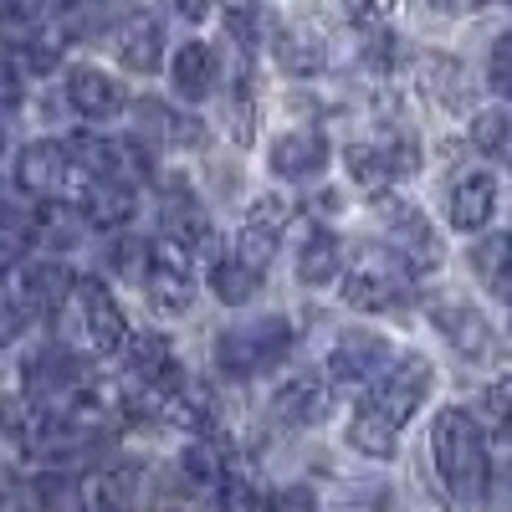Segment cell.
<instances>
[{
    "mask_svg": "<svg viewBox=\"0 0 512 512\" xmlns=\"http://www.w3.org/2000/svg\"><path fill=\"white\" fill-rule=\"evenodd\" d=\"M431 456H436V472L446 482V497L456 507H477L487 497V482H492V451H487V436L482 425L472 420V410H441L436 425H431Z\"/></svg>",
    "mask_w": 512,
    "mask_h": 512,
    "instance_id": "obj_1",
    "label": "cell"
},
{
    "mask_svg": "<svg viewBox=\"0 0 512 512\" xmlns=\"http://www.w3.org/2000/svg\"><path fill=\"white\" fill-rule=\"evenodd\" d=\"M410 267L395 246H354L349 256V272H344V303L359 313H395L410 303Z\"/></svg>",
    "mask_w": 512,
    "mask_h": 512,
    "instance_id": "obj_2",
    "label": "cell"
},
{
    "mask_svg": "<svg viewBox=\"0 0 512 512\" xmlns=\"http://www.w3.org/2000/svg\"><path fill=\"white\" fill-rule=\"evenodd\" d=\"M287 349H292L287 318H256V323L226 328V333L216 338V364H221V374H231V379H251V374L282 364Z\"/></svg>",
    "mask_w": 512,
    "mask_h": 512,
    "instance_id": "obj_3",
    "label": "cell"
},
{
    "mask_svg": "<svg viewBox=\"0 0 512 512\" xmlns=\"http://www.w3.org/2000/svg\"><path fill=\"white\" fill-rule=\"evenodd\" d=\"M374 216L390 226V246L405 256L410 272H436V267H441V256H446V251H441V236L431 231V221H425L410 200L379 195V200H374Z\"/></svg>",
    "mask_w": 512,
    "mask_h": 512,
    "instance_id": "obj_4",
    "label": "cell"
},
{
    "mask_svg": "<svg viewBox=\"0 0 512 512\" xmlns=\"http://www.w3.org/2000/svg\"><path fill=\"white\" fill-rule=\"evenodd\" d=\"M425 395H431V364H425L420 354H400V359H390V369L374 379V395L369 400L390 415L395 425H405L425 405Z\"/></svg>",
    "mask_w": 512,
    "mask_h": 512,
    "instance_id": "obj_5",
    "label": "cell"
},
{
    "mask_svg": "<svg viewBox=\"0 0 512 512\" xmlns=\"http://www.w3.org/2000/svg\"><path fill=\"white\" fill-rule=\"evenodd\" d=\"M144 292L159 313H185L190 297H195V277H190V256L180 241H159L149 256V272H144Z\"/></svg>",
    "mask_w": 512,
    "mask_h": 512,
    "instance_id": "obj_6",
    "label": "cell"
},
{
    "mask_svg": "<svg viewBox=\"0 0 512 512\" xmlns=\"http://www.w3.org/2000/svg\"><path fill=\"white\" fill-rule=\"evenodd\" d=\"M67 175H72V149L52 139H36L16 154V185L36 200H57L67 190Z\"/></svg>",
    "mask_w": 512,
    "mask_h": 512,
    "instance_id": "obj_7",
    "label": "cell"
},
{
    "mask_svg": "<svg viewBox=\"0 0 512 512\" xmlns=\"http://www.w3.org/2000/svg\"><path fill=\"white\" fill-rule=\"evenodd\" d=\"M390 344H384L379 333H364V328H354V333H344L333 344V354H328V379L333 384H364V379H379L384 369H390Z\"/></svg>",
    "mask_w": 512,
    "mask_h": 512,
    "instance_id": "obj_8",
    "label": "cell"
},
{
    "mask_svg": "<svg viewBox=\"0 0 512 512\" xmlns=\"http://www.w3.org/2000/svg\"><path fill=\"white\" fill-rule=\"evenodd\" d=\"M159 226L169 241H180L185 251L190 246H210V216H205V205L195 200V190L185 180H164L159 190Z\"/></svg>",
    "mask_w": 512,
    "mask_h": 512,
    "instance_id": "obj_9",
    "label": "cell"
},
{
    "mask_svg": "<svg viewBox=\"0 0 512 512\" xmlns=\"http://www.w3.org/2000/svg\"><path fill=\"white\" fill-rule=\"evenodd\" d=\"M287 221H292V205H287L282 195L256 200L251 216H246V226H241V236H236V256H246L251 267H267L272 251H277V236L287 231Z\"/></svg>",
    "mask_w": 512,
    "mask_h": 512,
    "instance_id": "obj_10",
    "label": "cell"
},
{
    "mask_svg": "<svg viewBox=\"0 0 512 512\" xmlns=\"http://www.w3.org/2000/svg\"><path fill=\"white\" fill-rule=\"evenodd\" d=\"M67 103L82 118L108 123V118H118L128 108V93H123V82H113L103 67H72L67 72Z\"/></svg>",
    "mask_w": 512,
    "mask_h": 512,
    "instance_id": "obj_11",
    "label": "cell"
},
{
    "mask_svg": "<svg viewBox=\"0 0 512 512\" xmlns=\"http://www.w3.org/2000/svg\"><path fill=\"white\" fill-rule=\"evenodd\" d=\"M492 210H497V180L487 175V169H466L446 195V221L472 236L492 221Z\"/></svg>",
    "mask_w": 512,
    "mask_h": 512,
    "instance_id": "obj_12",
    "label": "cell"
},
{
    "mask_svg": "<svg viewBox=\"0 0 512 512\" xmlns=\"http://www.w3.org/2000/svg\"><path fill=\"white\" fill-rule=\"evenodd\" d=\"M328 410H333V390L323 374H297L272 395V415L287 425H318L328 420Z\"/></svg>",
    "mask_w": 512,
    "mask_h": 512,
    "instance_id": "obj_13",
    "label": "cell"
},
{
    "mask_svg": "<svg viewBox=\"0 0 512 512\" xmlns=\"http://www.w3.org/2000/svg\"><path fill=\"white\" fill-rule=\"evenodd\" d=\"M77 308H82V323H88V344H93L98 354H118L123 338H128V328H123L118 303L103 292V282H77Z\"/></svg>",
    "mask_w": 512,
    "mask_h": 512,
    "instance_id": "obj_14",
    "label": "cell"
},
{
    "mask_svg": "<svg viewBox=\"0 0 512 512\" xmlns=\"http://www.w3.org/2000/svg\"><path fill=\"white\" fill-rule=\"evenodd\" d=\"M72 272L62 262H36V267H21L16 272V303L26 313H57L72 292Z\"/></svg>",
    "mask_w": 512,
    "mask_h": 512,
    "instance_id": "obj_15",
    "label": "cell"
},
{
    "mask_svg": "<svg viewBox=\"0 0 512 512\" xmlns=\"http://www.w3.org/2000/svg\"><path fill=\"white\" fill-rule=\"evenodd\" d=\"M431 318H436V328L446 333V344L456 354H466V359H487L492 354V328H487V318L472 303H436Z\"/></svg>",
    "mask_w": 512,
    "mask_h": 512,
    "instance_id": "obj_16",
    "label": "cell"
},
{
    "mask_svg": "<svg viewBox=\"0 0 512 512\" xmlns=\"http://www.w3.org/2000/svg\"><path fill=\"white\" fill-rule=\"evenodd\" d=\"M323 164H328V139L318 128H292L272 144V169L282 180H313L323 175Z\"/></svg>",
    "mask_w": 512,
    "mask_h": 512,
    "instance_id": "obj_17",
    "label": "cell"
},
{
    "mask_svg": "<svg viewBox=\"0 0 512 512\" xmlns=\"http://www.w3.org/2000/svg\"><path fill=\"white\" fill-rule=\"evenodd\" d=\"M113 52H118V62L128 67V72H154L159 67V57H164V31H159V21L154 16H128L123 26H118V36H113Z\"/></svg>",
    "mask_w": 512,
    "mask_h": 512,
    "instance_id": "obj_18",
    "label": "cell"
},
{
    "mask_svg": "<svg viewBox=\"0 0 512 512\" xmlns=\"http://www.w3.org/2000/svg\"><path fill=\"white\" fill-rule=\"evenodd\" d=\"M128 374H134V384H159V390L169 395L180 384L175 374V349H169L164 333H139L134 344H128Z\"/></svg>",
    "mask_w": 512,
    "mask_h": 512,
    "instance_id": "obj_19",
    "label": "cell"
},
{
    "mask_svg": "<svg viewBox=\"0 0 512 512\" xmlns=\"http://www.w3.org/2000/svg\"><path fill=\"white\" fill-rule=\"evenodd\" d=\"M134 113H139V134H144V139H154V144H169V149H195V144L205 139V128H200L195 118H185V113H175V108H164L159 98H144Z\"/></svg>",
    "mask_w": 512,
    "mask_h": 512,
    "instance_id": "obj_20",
    "label": "cell"
},
{
    "mask_svg": "<svg viewBox=\"0 0 512 512\" xmlns=\"http://www.w3.org/2000/svg\"><path fill=\"white\" fill-rule=\"evenodd\" d=\"M395 441H400V425L384 415L374 400H364V405L354 410V420H349V446L364 451L369 461H390V456H395Z\"/></svg>",
    "mask_w": 512,
    "mask_h": 512,
    "instance_id": "obj_21",
    "label": "cell"
},
{
    "mask_svg": "<svg viewBox=\"0 0 512 512\" xmlns=\"http://www.w3.org/2000/svg\"><path fill=\"white\" fill-rule=\"evenodd\" d=\"M77 210L88 216V226H123L134 221V190H128L123 180H88V190H82Z\"/></svg>",
    "mask_w": 512,
    "mask_h": 512,
    "instance_id": "obj_22",
    "label": "cell"
},
{
    "mask_svg": "<svg viewBox=\"0 0 512 512\" xmlns=\"http://www.w3.org/2000/svg\"><path fill=\"white\" fill-rule=\"evenodd\" d=\"M472 272L482 277V287L502 303H512V231H497V236H482L472 246Z\"/></svg>",
    "mask_w": 512,
    "mask_h": 512,
    "instance_id": "obj_23",
    "label": "cell"
},
{
    "mask_svg": "<svg viewBox=\"0 0 512 512\" xmlns=\"http://www.w3.org/2000/svg\"><path fill=\"white\" fill-rule=\"evenodd\" d=\"M338 272H344V246H338L333 231H308L303 251H297V277H303L308 287H328L338 282Z\"/></svg>",
    "mask_w": 512,
    "mask_h": 512,
    "instance_id": "obj_24",
    "label": "cell"
},
{
    "mask_svg": "<svg viewBox=\"0 0 512 512\" xmlns=\"http://www.w3.org/2000/svg\"><path fill=\"white\" fill-rule=\"evenodd\" d=\"M210 88H216V52L205 41H185L175 52V93L200 103V98H210Z\"/></svg>",
    "mask_w": 512,
    "mask_h": 512,
    "instance_id": "obj_25",
    "label": "cell"
},
{
    "mask_svg": "<svg viewBox=\"0 0 512 512\" xmlns=\"http://www.w3.org/2000/svg\"><path fill=\"white\" fill-rule=\"evenodd\" d=\"M88 512H139V472L134 466H108L88 487Z\"/></svg>",
    "mask_w": 512,
    "mask_h": 512,
    "instance_id": "obj_26",
    "label": "cell"
},
{
    "mask_svg": "<svg viewBox=\"0 0 512 512\" xmlns=\"http://www.w3.org/2000/svg\"><path fill=\"white\" fill-rule=\"evenodd\" d=\"M256 287H262V267H251L246 256H226V262L210 267V292L221 297L226 308H241L256 297Z\"/></svg>",
    "mask_w": 512,
    "mask_h": 512,
    "instance_id": "obj_27",
    "label": "cell"
},
{
    "mask_svg": "<svg viewBox=\"0 0 512 512\" xmlns=\"http://www.w3.org/2000/svg\"><path fill=\"white\" fill-rule=\"evenodd\" d=\"M164 405L175 410V420L190 425V431H216V395H210V384H200V379H180L175 390L164 395Z\"/></svg>",
    "mask_w": 512,
    "mask_h": 512,
    "instance_id": "obj_28",
    "label": "cell"
},
{
    "mask_svg": "<svg viewBox=\"0 0 512 512\" xmlns=\"http://www.w3.org/2000/svg\"><path fill=\"white\" fill-rule=\"evenodd\" d=\"M41 226L26 216L21 205H0V272H11L26 262V251L36 246Z\"/></svg>",
    "mask_w": 512,
    "mask_h": 512,
    "instance_id": "obj_29",
    "label": "cell"
},
{
    "mask_svg": "<svg viewBox=\"0 0 512 512\" xmlns=\"http://www.w3.org/2000/svg\"><path fill=\"white\" fill-rule=\"evenodd\" d=\"M272 52H277V62H282L292 77H308V72L323 67V47H318L313 36L292 31V26H277V31H272Z\"/></svg>",
    "mask_w": 512,
    "mask_h": 512,
    "instance_id": "obj_30",
    "label": "cell"
},
{
    "mask_svg": "<svg viewBox=\"0 0 512 512\" xmlns=\"http://www.w3.org/2000/svg\"><path fill=\"white\" fill-rule=\"evenodd\" d=\"M221 21H226L231 41H241L246 52H256V47L267 41V31H272L267 11L256 6V0H226V6H221Z\"/></svg>",
    "mask_w": 512,
    "mask_h": 512,
    "instance_id": "obj_31",
    "label": "cell"
},
{
    "mask_svg": "<svg viewBox=\"0 0 512 512\" xmlns=\"http://www.w3.org/2000/svg\"><path fill=\"white\" fill-rule=\"evenodd\" d=\"M349 175L359 180V185H369V190H379L384 180H395L400 169H395V159H390V144H349Z\"/></svg>",
    "mask_w": 512,
    "mask_h": 512,
    "instance_id": "obj_32",
    "label": "cell"
},
{
    "mask_svg": "<svg viewBox=\"0 0 512 512\" xmlns=\"http://www.w3.org/2000/svg\"><path fill=\"white\" fill-rule=\"evenodd\" d=\"M180 472L195 492H221L226 487V451H210V446H190L180 456Z\"/></svg>",
    "mask_w": 512,
    "mask_h": 512,
    "instance_id": "obj_33",
    "label": "cell"
},
{
    "mask_svg": "<svg viewBox=\"0 0 512 512\" xmlns=\"http://www.w3.org/2000/svg\"><path fill=\"white\" fill-rule=\"evenodd\" d=\"M420 77H425V93H436L446 108H466V93L456 88V82H461V67H456V62L431 57V62L420 67Z\"/></svg>",
    "mask_w": 512,
    "mask_h": 512,
    "instance_id": "obj_34",
    "label": "cell"
},
{
    "mask_svg": "<svg viewBox=\"0 0 512 512\" xmlns=\"http://www.w3.org/2000/svg\"><path fill=\"white\" fill-rule=\"evenodd\" d=\"M472 144H477L482 154H507V144H512V118H507L502 108L477 113V118H472Z\"/></svg>",
    "mask_w": 512,
    "mask_h": 512,
    "instance_id": "obj_35",
    "label": "cell"
},
{
    "mask_svg": "<svg viewBox=\"0 0 512 512\" xmlns=\"http://www.w3.org/2000/svg\"><path fill=\"white\" fill-rule=\"evenodd\" d=\"M0 41H6V52L36 47V41H41L36 11H31V6H6V16H0Z\"/></svg>",
    "mask_w": 512,
    "mask_h": 512,
    "instance_id": "obj_36",
    "label": "cell"
},
{
    "mask_svg": "<svg viewBox=\"0 0 512 512\" xmlns=\"http://www.w3.org/2000/svg\"><path fill=\"white\" fill-rule=\"evenodd\" d=\"M149 256H154V246H149V241H134V236H123V241H113L108 262H113V272H118V277H128V282H139V287H144Z\"/></svg>",
    "mask_w": 512,
    "mask_h": 512,
    "instance_id": "obj_37",
    "label": "cell"
},
{
    "mask_svg": "<svg viewBox=\"0 0 512 512\" xmlns=\"http://www.w3.org/2000/svg\"><path fill=\"white\" fill-rule=\"evenodd\" d=\"M487 82H492V93L512 98V31H502L492 41V57H487Z\"/></svg>",
    "mask_w": 512,
    "mask_h": 512,
    "instance_id": "obj_38",
    "label": "cell"
},
{
    "mask_svg": "<svg viewBox=\"0 0 512 512\" xmlns=\"http://www.w3.org/2000/svg\"><path fill=\"white\" fill-rule=\"evenodd\" d=\"M482 410L492 425H502V431H512V374L492 379L487 390H482Z\"/></svg>",
    "mask_w": 512,
    "mask_h": 512,
    "instance_id": "obj_39",
    "label": "cell"
},
{
    "mask_svg": "<svg viewBox=\"0 0 512 512\" xmlns=\"http://www.w3.org/2000/svg\"><path fill=\"white\" fill-rule=\"evenodd\" d=\"M82 221H88L82 210H77V216H67V210H62V216H57V210H47V216H41L36 226H41V236H47L57 251H67V246H77V231H82Z\"/></svg>",
    "mask_w": 512,
    "mask_h": 512,
    "instance_id": "obj_40",
    "label": "cell"
},
{
    "mask_svg": "<svg viewBox=\"0 0 512 512\" xmlns=\"http://www.w3.org/2000/svg\"><path fill=\"white\" fill-rule=\"evenodd\" d=\"M344 16H349L364 36H379V31H384V16H390V6H384V0H344Z\"/></svg>",
    "mask_w": 512,
    "mask_h": 512,
    "instance_id": "obj_41",
    "label": "cell"
},
{
    "mask_svg": "<svg viewBox=\"0 0 512 512\" xmlns=\"http://www.w3.org/2000/svg\"><path fill=\"white\" fill-rule=\"evenodd\" d=\"M36 492H41V507H52V512H72L77 497H72V482L47 472V477H36Z\"/></svg>",
    "mask_w": 512,
    "mask_h": 512,
    "instance_id": "obj_42",
    "label": "cell"
},
{
    "mask_svg": "<svg viewBox=\"0 0 512 512\" xmlns=\"http://www.w3.org/2000/svg\"><path fill=\"white\" fill-rule=\"evenodd\" d=\"M267 512H318V497L308 487H282L267 497Z\"/></svg>",
    "mask_w": 512,
    "mask_h": 512,
    "instance_id": "obj_43",
    "label": "cell"
},
{
    "mask_svg": "<svg viewBox=\"0 0 512 512\" xmlns=\"http://www.w3.org/2000/svg\"><path fill=\"white\" fill-rule=\"evenodd\" d=\"M16 98H21V77L6 57H0V108H16Z\"/></svg>",
    "mask_w": 512,
    "mask_h": 512,
    "instance_id": "obj_44",
    "label": "cell"
},
{
    "mask_svg": "<svg viewBox=\"0 0 512 512\" xmlns=\"http://www.w3.org/2000/svg\"><path fill=\"white\" fill-rule=\"evenodd\" d=\"M21 431V405L11 395H0V436H16Z\"/></svg>",
    "mask_w": 512,
    "mask_h": 512,
    "instance_id": "obj_45",
    "label": "cell"
},
{
    "mask_svg": "<svg viewBox=\"0 0 512 512\" xmlns=\"http://www.w3.org/2000/svg\"><path fill=\"white\" fill-rule=\"evenodd\" d=\"M16 333H21V313L0 303V349H6V344H16Z\"/></svg>",
    "mask_w": 512,
    "mask_h": 512,
    "instance_id": "obj_46",
    "label": "cell"
},
{
    "mask_svg": "<svg viewBox=\"0 0 512 512\" xmlns=\"http://www.w3.org/2000/svg\"><path fill=\"white\" fill-rule=\"evenodd\" d=\"M169 6H175V16H185V21H205L210 0H169Z\"/></svg>",
    "mask_w": 512,
    "mask_h": 512,
    "instance_id": "obj_47",
    "label": "cell"
},
{
    "mask_svg": "<svg viewBox=\"0 0 512 512\" xmlns=\"http://www.w3.org/2000/svg\"><path fill=\"white\" fill-rule=\"evenodd\" d=\"M6 113H11V108H0V149H6V139H11V128H6Z\"/></svg>",
    "mask_w": 512,
    "mask_h": 512,
    "instance_id": "obj_48",
    "label": "cell"
},
{
    "mask_svg": "<svg viewBox=\"0 0 512 512\" xmlns=\"http://www.w3.org/2000/svg\"><path fill=\"white\" fill-rule=\"evenodd\" d=\"M502 482L512 487V451H507V461H502Z\"/></svg>",
    "mask_w": 512,
    "mask_h": 512,
    "instance_id": "obj_49",
    "label": "cell"
},
{
    "mask_svg": "<svg viewBox=\"0 0 512 512\" xmlns=\"http://www.w3.org/2000/svg\"><path fill=\"white\" fill-rule=\"evenodd\" d=\"M507 154H512V144H507Z\"/></svg>",
    "mask_w": 512,
    "mask_h": 512,
    "instance_id": "obj_50",
    "label": "cell"
}]
</instances>
